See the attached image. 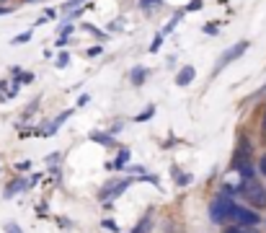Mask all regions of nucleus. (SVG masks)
<instances>
[{
  "label": "nucleus",
  "mask_w": 266,
  "mask_h": 233,
  "mask_svg": "<svg viewBox=\"0 0 266 233\" xmlns=\"http://www.w3.org/2000/svg\"><path fill=\"white\" fill-rule=\"evenodd\" d=\"M145 75H147L145 67H134L132 73H130V80H132L134 86H140V83H145Z\"/></svg>",
  "instance_id": "8"
},
{
  "label": "nucleus",
  "mask_w": 266,
  "mask_h": 233,
  "mask_svg": "<svg viewBox=\"0 0 266 233\" xmlns=\"http://www.w3.org/2000/svg\"><path fill=\"white\" fill-rule=\"evenodd\" d=\"M127 161H130V150L122 148V150H119V156H117V161H114L111 166H114V169H127Z\"/></svg>",
  "instance_id": "9"
},
{
  "label": "nucleus",
  "mask_w": 266,
  "mask_h": 233,
  "mask_svg": "<svg viewBox=\"0 0 266 233\" xmlns=\"http://www.w3.org/2000/svg\"><path fill=\"white\" fill-rule=\"evenodd\" d=\"M67 116H70V112H62V114L57 116V119H54V122L47 127V135H52V132H57V130H60V127L65 124V119H67Z\"/></svg>",
  "instance_id": "10"
},
{
  "label": "nucleus",
  "mask_w": 266,
  "mask_h": 233,
  "mask_svg": "<svg viewBox=\"0 0 266 233\" xmlns=\"http://www.w3.org/2000/svg\"><path fill=\"white\" fill-rule=\"evenodd\" d=\"M155 5H163V0H140V8H145V10L155 8Z\"/></svg>",
  "instance_id": "17"
},
{
  "label": "nucleus",
  "mask_w": 266,
  "mask_h": 233,
  "mask_svg": "<svg viewBox=\"0 0 266 233\" xmlns=\"http://www.w3.org/2000/svg\"><path fill=\"white\" fill-rule=\"evenodd\" d=\"M88 55H90V57H96V55H101V47H93V50H88Z\"/></svg>",
  "instance_id": "28"
},
{
  "label": "nucleus",
  "mask_w": 266,
  "mask_h": 233,
  "mask_svg": "<svg viewBox=\"0 0 266 233\" xmlns=\"http://www.w3.org/2000/svg\"><path fill=\"white\" fill-rule=\"evenodd\" d=\"M261 132L266 135V112H264V119H261Z\"/></svg>",
  "instance_id": "29"
},
{
  "label": "nucleus",
  "mask_w": 266,
  "mask_h": 233,
  "mask_svg": "<svg viewBox=\"0 0 266 233\" xmlns=\"http://www.w3.org/2000/svg\"><path fill=\"white\" fill-rule=\"evenodd\" d=\"M150 228H153V223H150V218H145V220H142V223H140V226H137V228H134L132 233H147Z\"/></svg>",
  "instance_id": "16"
},
{
  "label": "nucleus",
  "mask_w": 266,
  "mask_h": 233,
  "mask_svg": "<svg viewBox=\"0 0 266 233\" xmlns=\"http://www.w3.org/2000/svg\"><path fill=\"white\" fill-rule=\"evenodd\" d=\"M202 8V0H191V3L186 5V10H199Z\"/></svg>",
  "instance_id": "21"
},
{
  "label": "nucleus",
  "mask_w": 266,
  "mask_h": 233,
  "mask_svg": "<svg viewBox=\"0 0 266 233\" xmlns=\"http://www.w3.org/2000/svg\"><path fill=\"white\" fill-rule=\"evenodd\" d=\"M103 228H109V231H114V233H117V231H119V226H117V223H114V220H103Z\"/></svg>",
  "instance_id": "20"
},
{
  "label": "nucleus",
  "mask_w": 266,
  "mask_h": 233,
  "mask_svg": "<svg viewBox=\"0 0 266 233\" xmlns=\"http://www.w3.org/2000/svg\"><path fill=\"white\" fill-rule=\"evenodd\" d=\"M233 166H235V171H240V176H246V179H251V176H253V166H251L248 161H243V163H240V161H235Z\"/></svg>",
  "instance_id": "7"
},
{
  "label": "nucleus",
  "mask_w": 266,
  "mask_h": 233,
  "mask_svg": "<svg viewBox=\"0 0 266 233\" xmlns=\"http://www.w3.org/2000/svg\"><path fill=\"white\" fill-rule=\"evenodd\" d=\"M90 140H96V143H101V145H114V137L111 135H103V132H93V135H90Z\"/></svg>",
  "instance_id": "12"
},
{
  "label": "nucleus",
  "mask_w": 266,
  "mask_h": 233,
  "mask_svg": "<svg viewBox=\"0 0 266 233\" xmlns=\"http://www.w3.org/2000/svg\"><path fill=\"white\" fill-rule=\"evenodd\" d=\"M80 3H86V0H67V3H65V8L70 10V8H75V5H80Z\"/></svg>",
  "instance_id": "23"
},
{
  "label": "nucleus",
  "mask_w": 266,
  "mask_h": 233,
  "mask_svg": "<svg viewBox=\"0 0 266 233\" xmlns=\"http://www.w3.org/2000/svg\"><path fill=\"white\" fill-rule=\"evenodd\" d=\"M233 210H235V202L230 200V197H215L212 205H210V218L212 223L222 226V223H230V218H233Z\"/></svg>",
  "instance_id": "2"
},
{
  "label": "nucleus",
  "mask_w": 266,
  "mask_h": 233,
  "mask_svg": "<svg viewBox=\"0 0 266 233\" xmlns=\"http://www.w3.org/2000/svg\"><path fill=\"white\" fill-rule=\"evenodd\" d=\"M248 42H238V44H233V47H230V50L227 52H222V57H220V60H217V65H215V73H217V70H222V67H227L230 62H235L238 60V57H243V55H246V50H248Z\"/></svg>",
  "instance_id": "3"
},
{
  "label": "nucleus",
  "mask_w": 266,
  "mask_h": 233,
  "mask_svg": "<svg viewBox=\"0 0 266 233\" xmlns=\"http://www.w3.org/2000/svg\"><path fill=\"white\" fill-rule=\"evenodd\" d=\"M225 233H259L256 228H246V226H230L225 228Z\"/></svg>",
  "instance_id": "14"
},
{
  "label": "nucleus",
  "mask_w": 266,
  "mask_h": 233,
  "mask_svg": "<svg viewBox=\"0 0 266 233\" xmlns=\"http://www.w3.org/2000/svg\"><path fill=\"white\" fill-rule=\"evenodd\" d=\"M153 114H155V109H153V107H147V109H145L142 114H137L134 119H137V122H147V119H150V116H153Z\"/></svg>",
  "instance_id": "15"
},
{
  "label": "nucleus",
  "mask_w": 266,
  "mask_h": 233,
  "mask_svg": "<svg viewBox=\"0 0 266 233\" xmlns=\"http://www.w3.org/2000/svg\"><path fill=\"white\" fill-rule=\"evenodd\" d=\"M204 31H207V34H217V26H215V23H207Z\"/></svg>",
  "instance_id": "27"
},
{
  "label": "nucleus",
  "mask_w": 266,
  "mask_h": 233,
  "mask_svg": "<svg viewBox=\"0 0 266 233\" xmlns=\"http://www.w3.org/2000/svg\"><path fill=\"white\" fill-rule=\"evenodd\" d=\"M132 181H134V179H122V181H117V184H103L101 192H98V200H111V197H119Z\"/></svg>",
  "instance_id": "5"
},
{
  "label": "nucleus",
  "mask_w": 266,
  "mask_h": 233,
  "mask_svg": "<svg viewBox=\"0 0 266 233\" xmlns=\"http://www.w3.org/2000/svg\"><path fill=\"white\" fill-rule=\"evenodd\" d=\"M29 39H31V34L26 31V34H21V37H16V39H13V44H24V42H29Z\"/></svg>",
  "instance_id": "19"
},
{
  "label": "nucleus",
  "mask_w": 266,
  "mask_h": 233,
  "mask_svg": "<svg viewBox=\"0 0 266 233\" xmlns=\"http://www.w3.org/2000/svg\"><path fill=\"white\" fill-rule=\"evenodd\" d=\"M60 158H62L60 153H52V156L47 158V163H52V166H54V163H60Z\"/></svg>",
  "instance_id": "25"
},
{
  "label": "nucleus",
  "mask_w": 266,
  "mask_h": 233,
  "mask_svg": "<svg viewBox=\"0 0 266 233\" xmlns=\"http://www.w3.org/2000/svg\"><path fill=\"white\" fill-rule=\"evenodd\" d=\"M26 186H29V184H26L24 179H18L16 184H10V186H8V189H5V197H13L16 192H21V189H26Z\"/></svg>",
  "instance_id": "11"
},
{
  "label": "nucleus",
  "mask_w": 266,
  "mask_h": 233,
  "mask_svg": "<svg viewBox=\"0 0 266 233\" xmlns=\"http://www.w3.org/2000/svg\"><path fill=\"white\" fill-rule=\"evenodd\" d=\"M194 75H196V70H194L191 65H186V67H181V73L176 75V86H189L191 80H194Z\"/></svg>",
  "instance_id": "6"
},
{
  "label": "nucleus",
  "mask_w": 266,
  "mask_h": 233,
  "mask_svg": "<svg viewBox=\"0 0 266 233\" xmlns=\"http://www.w3.org/2000/svg\"><path fill=\"white\" fill-rule=\"evenodd\" d=\"M259 169H261V174L266 176V156H264V161H261V166H259Z\"/></svg>",
  "instance_id": "30"
},
{
  "label": "nucleus",
  "mask_w": 266,
  "mask_h": 233,
  "mask_svg": "<svg viewBox=\"0 0 266 233\" xmlns=\"http://www.w3.org/2000/svg\"><path fill=\"white\" fill-rule=\"evenodd\" d=\"M67 57H70V55H65V52H62V55H60V60H57V67H65V65H67Z\"/></svg>",
  "instance_id": "24"
},
{
  "label": "nucleus",
  "mask_w": 266,
  "mask_h": 233,
  "mask_svg": "<svg viewBox=\"0 0 266 233\" xmlns=\"http://www.w3.org/2000/svg\"><path fill=\"white\" fill-rule=\"evenodd\" d=\"M3 13H8V8H3V5H0V16H3Z\"/></svg>",
  "instance_id": "31"
},
{
  "label": "nucleus",
  "mask_w": 266,
  "mask_h": 233,
  "mask_svg": "<svg viewBox=\"0 0 266 233\" xmlns=\"http://www.w3.org/2000/svg\"><path fill=\"white\" fill-rule=\"evenodd\" d=\"M189 181H191V176H189V174H183V176H178V184H181V186H186Z\"/></svg>",
  "instance_id": "26"
},
{
  "label": "nucleus",
  "mask_w": 266,
  "mask_h": 233,
  "mask_svg": "<svg viewBox=\"0 0 266 233\" xmlns=\"http://www.w3.org/2000/svg\"><path fill=\"white\" fill-rule=\"evenodd\" d=\"M5 233H21V228H18L16 223H8V226H5Z\"/></svg>",
  "instance_id": "22"
},
{
  "label": "nucleus",
  "mask_w": 266,
  "mask_h": 233,
  "mask_svg": "<svg viewBox=\"0 0 266 233\" xmlns=\"http://www.w3.org/2000/svg\"><path fill=\"white\" fill-rule=\"evenodd\" d=\"M0 3H3V0H0Z\"/></svg>",
  "instance_id": "32"
},
{
  "label": "nucleus",
  "mask_w": 266,
  "mask_h": 233,
  "mask_svg": "<svg viewBox=\"0 0 266 233\" xmlns=\"http://www.w3.org/2000/svg\"><path fill=\"white\" fill-rule=\"evenodd\" d=\"M181 18H183V10H178V13H176V16H173V18H171L168 23H166V29H163V31H160V34H163V37H166V34H168V31H173V26H176V23H178Z\"/></svg>",
  "instance_id": "13"
},
{
  "label": "nucleus",
  "mask_w": 266,
  "mask_h": 233,
  "mask_svg": "<svg viewBox=\"0 0 266 233\" xmlns=\"http://www.w3.org/2000/svg\"><path fill=\"white\" fill-rule=\"evenodd\" d=\"M230 220H235L238 226H246V228H256V226L261 223L259 213H253V210H246V207H238V205H235L233 218H230Z\"/></svg>",
  "instance_id": "4"
},
{
  "label": "nucleus",
  "mask_w": 266,
  "mask_h": 233,
  "mask_svg": "<svg viewBox=\"0 0 266 233\" xmlns=\"http://www.w3.org/2000/svg\"><path fill=\"white\" fill-rule=\"evenodd\" d=\"M238 192H240V197L246 202H251V205H256V207H266V189H264V184L261 181H256V179H246L240 186H238Z\"/></svg>",
  "instance_id": "1"
},
{
  "label": "nucleus",
  "mask_w": 266,
  "mask_h": 233,
  "mask_svg": "<svg viewBox=\"0 0 266 233\" xmlns=\"http://www.w3.org/2000/svg\"><path fill=\"white\" fill-rule=\"evenodd\" d=\"M160 44H163V34L158 31V34H155V39H153V44H150V50H153V52H158V47H160Z\"/></svg>",
  "instance_id": "18"
}]
</instances>
